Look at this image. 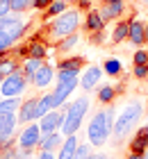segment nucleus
<instances>
[{
	"mask_svg": "<svg viewBox=\"0 0 148 159\" xmlns=\"http://www.w3.org/2000/svg\"><path fill=\"white\" fill-rule=\"evenodd\" d=\"M128 34H130V20H118L114 25V32H112V43H123L128 41Z\"/></svg>",
	"mask_w": 148,
	"mask_h": 159,
	"instance_id": "a211bd4d",
	"label": "nucleus"
},
{
	"mask_svg": "<svg viewBox=\"0 0 148 159\" xmlns=\"http://www.w3.org/2000/svg\"><path fill=\"white\" fill-rule=\"evenodd\" d=\"M18 68H21L18 59H14V57H9V55H2V57H0V73H2L5 77L12 75V73H16Z\"/></svg>",
	"mask_w": 148,
	"mask_h": 159,
	"instance_id": "aec40b11",
	"label": "nucleus"
},
{
	"mask_svg": "<svg viewBox=\"0 0 148 159\" xmlns=\"http://www.w3.org/2000/svg\"><path fill=\"white\" fill-rule=\"evenodd\" d=\"M12 14V7H9V0H0V18Z\"/></svg>",
	"mask_w": 148,
	"mask_h": 159,
	"instance_id": "58836bf2",
	"label": "nucleus"
},
{
	"mask_svg": "<svg viewBox=\"0 0 148 159\" xmlns=\"http://www.w3.org/2000/svg\"><path fill=\"white\" fill-rule=\"evenodd\" d=\"M132 61H135V66H139V64H148V50L137 48V52H135V57H132Z\"/></svg>",
	"mask_w": 148,
	"mask_h": 159,
	"instance_id": "72a5a7b5",
	"label": "nucleus"
},
{
	"mask_svg": "<svg viewBox=\"0 0 148 159\" xmlns=\"http://www.w3.org/2000/svg\"><path fill=\"white\" fill-rule=\"evenodd\" d=\"M50 109H53V107H50V100H48V93H46V96H41L39 100H36V111H34L36 120H39V118H43V116H46V114H48Z\"/></svg>",
	"mask_w": 148,
	"mask_h": 159,
	"instance_id": "bb28decb",
	"label": "nucleus"
},
{
	"mask_svg": "<svg viewBox=\"0 0 148 159\" xmlns=\"http://www.w3.org/2000/svg\"><path fill=\"white\" fill-rule=\"evenodd\" d=\"M89 105H91V100L87 96L82 98H75L71 100V102H64L59 109L64 111V125H62V134L64 136H71V134H78L80 125H82V120L89 111Z\"/></svg>",
	"mask_w": 148,
	"mask_h": 159,
	"instance_id": "f257e3e1",
	"label": "nucleus"
},
{
	"mask_svg": "<svg viewBox=\"0 0 148 159\" xmlns=\"http://www.w3.org/2000/svg\"><path fill=\"white\" fill-rule=\"evenodd\" d=\"M146 37H148V25H146Z\"/></svg>",
	"mask_w": 148,
	"mask_h": 159,
	"instance_id": "8fccbe9b",
	"label": "nucleus"
},
{
	"mask_svg": "<svg viewBox=\"0 0 148 159\" xmlns=\"http://www.w3.org/2000/svg\"><path fill=\"white\" fill-rule=\"evenodd\" d=\"M0 102H2V93H0Z\"/></svg>",
	"mask_w": 148,
	"mask_h": 159,
	"instance_id": "603ef678",
	"label": "nucleus"
},
{
	"mask_svg": "<svg viewBox=\"0 0 148 159\" xmlns=\"http://www.w3.org/2000/svg\"><path fill=\"white\" fill-rule=\"evenodd\" d=\"M53 80H55V66H53V64H46V61H43L41 66H39V70L32 75V80H30V82H32L36 89H46V86H50V82H53Z\"/></svg>",
	"mask_w": 148,
	"mask_h": 159,
	"instance_id": "1a4fd4ad",
	"label": "nucleus"
},
{
	"mask_svg": "<svg viewBox=\"0 0 148 159\" xmlns=\"http://www.w3.org/2000/svg\"><path fill=\"white\" fill-rule=\"evenodd\" d=\"M14 43H16V41L12 39V34H9V32H7V30H0V57L9 52Z\"/></svg>",
	"mask_w": 148,
	"mask_h": 159,
	"instance_id": "cd10ccee",
	"label": "nucleus"
},
{
	"mask_svg": "<svg viewBox=\"0 0 148 159\" xmlns=\"http://www.w3.org/2000/svg\"><path fill=\"white\" fill-rule=\"evenodd\" d=\"M78 134H71V136H66L64 143H62V148L57 150V159H73L75 157V148H78Z\"/></svg>",
	"mask_w": 148,
	"mask_h": 159,
	"instance_id": "2eb2a0df",
	"label": "nucleus"
},
{
	"mask_svg": "<svg viewBox=\"0 0 148 159\" xmlns=\"http://www.w3.org/2000/svg\"><path fill=\"white\" fill-rule=\"evenodd\" d=\"M78 86H80V70H57V86L53 93H48L50 107L59 109L75 93Z\"/></svg>",
	"mask_w": 148,
	"mask_h": 159,
	"instance_id": "f03ea898",
	"label": "nucleus"
},
{
	"mask_svg": "<svg viewBox=\"0 0 148 159\" xmlns=\"http://www.w3.org/2000/svg\"><path fill=\"white\" fill-rule=\"evenodd\" d=\"M78 27H80V11L78 9H66L64 14L55 16L48 23V34L59 41V39L73 34V32H78Z\"/></svg>",
	"mask_w": 148,
	"mask_h": 159,
	"instance_id": "20e7f679",
	"label": "nucleus"
},
{
	"mask_svg": "<svg viewBox=\"0 0 148 159\" xmlns=\"http://www.w3.org/2000/svg\"><path fill=\"white\" fill-rule=\"evenodd\" d=\"M48 50L41 41H30L27 43V57H34V59H46Z\"/></svg>",
	"mask_w": 148,
	"mask_h": 159,
	"instance_id": "b1692460",
	"label": "nucleus"
},
{
	"mask_svg": "<svg viewBox=\"0 0 148 159\" xmlns=\"http://www.w3.org/2000/svg\"><path fill=\"white\" fill-rule=\"evenodd\" d=\"M32 2L34 0H9V7H12V11H16V14H25L32 9Z\"/></svg>",
	"mask_w": 148,
	"mask_h": 159,
	"instance_id": "7c9ffc66",
	"label": "nucleus"
},
{
	"mask_svg": "<svg viewBox=\"0 0 148 159\" xmlns=\"http://www.w3.org/2000/svg\"><path fill=\"white\" fill-rule=\"evenodd\" d=\"M98 14H100V18H103V23H105V25L109 23V20H114L112 14H109V9H107V5H103L100 9H98Z\"/></svg>",
	"mask_w": 148,
	"mask_h": 159,
	"instance_id": "4c0bfd02",
	"label": "nucleus"
},
{
	"mask_svg": "<svg viewBox=\"0 0 148 159\" xmlns=\"http://www.w3.org/2000/svg\"><path fill=\"white\" fill-rule=\"evenodd\" d=\"M39 139H41L39 123H27L21 129V134L16 136V143H18L21 150H34V148H39Z\"/></svg>",
	"mask_w": 148,
	"mask_h": 159,
	"instance_id": "0eeeda50",
	"label": "nucleus"
},
{
	"mask_svg": "<svg viewBox=\"0 0 148 159\" xmlns=\"http://www.w3.org/2000/svg\"><path fill=\"white\" fill-rule=\"evenodd\" d=\"M100 77H103V66H89V68L84 70V75L80 77V89L87 91V93L93 91L96 86H98Z\"/></svg>",
	"mask_w": 148,
	"mask_h": 159,
	"instance_id": "9d476101",
	"label": "nucleus"
},
{
	"mask_svg": "<svg viewBox=\"0 0 148 159\" xmlns=\"http://www.w3.org/2000/svg\"><path fill=\"white\" fill-rule=\"evenodd\" d=\"M132 75H135L137 80H146L148 77V64H139V66H135Z\"/></svg>",
	"mask_w": 148,
	"mask_h": 159,
	"instance_id": "f704fd0d",
	"label": "nucleus"
},
{
	"mask_svg": "<svg viewBox=\"0 0 148 159\" xmlns=\"http://www.w3.org/2000/svg\"><path fill=\"white\" fill-rule=\"evenodd\" d=\"M62 2H66V5H69V2H78V0H62Z\"/></svg>",
	"mask_w": 148,
	"mask_h": 159,
	"instance_id": "49530a36",
	"label": "nucleus"
},
{
	"mask_svg": "<svg viewBox=\"0 0 148 159\" xmlns=\"http://www.w3.org/2000/svg\"><path fill=\"white\" fill-rule=\"evenodd\" d=\"M84 66L82 57H66V59L57 61V70H80Z\"/></svg>",
	"mask_w": 148,
	"mask_h": 159,
	"instance_id": "4be33fe9",
	"label": "nucleus"
},
{
	"mask_svg": "<svg viewBox=\"0 0 148 159\" xmlns=\"http://www.w3.org/2000/svg\"><path fill=\"white\" fill-rule=\"evenodd\" d=\"M146 43H148V41H146Z\"/></svg>",
	"mask_w": 148,
	"mask_h": 159,
	"instance_id": "864d4df0",
	"label": "nucleus"
},
{
	"mask_svg": "<svg viewBox=\"0 0 148 159\" xmlns=\"http://www.w3.org/2000/svg\"><path fill=\"white\" fill-rule=\"evenodd\" d=\"M46 61V59H34V57H27V59L21 64V70H23V75L27 77V80H32V75L39 70V66Z\"/></svg>",
	"mask_w": 148,
	"mask_h": 159,
	"instance_id": "5701e85b",
	"label": "nucleus"
},
{
	"mask_svg": "<svg viewBox=\"0 0 148 159\" xmlns=\"http://www.w3.org/2000/svg\"><path fill=\"white\" fill-rule=\"evenodd\" d=\"M36 100H39V98H25L23 102H21V107H18V125H27V123L36 120V116H34Z\"/></svg>",
	"mask_w": 148,
	"mask_h": 159,
	"instance_id": "f8f14e48",
	"label": "nucleus"
},
{
	"mask_svg": "<svg viewBox=\"0 0 148 159\" xmlns=\"http://www.w3.org/2000/svg\"><path fill=\"white\" fill-rule=\"evenodd\" d=\"M128 152H141V155L148 152V125L137 129V134L132 136V141L128 146Z\"/></svg>",
	"mask_w": 148,
	"mask_h": 159,
	"instance_id": "ddd939ff",
	"label": "nucleus"
},
{
	"mask_svg": "<svg viewBox=\"0 0 148 159\" xmlns=\"http://www.w3.org/2000/svg\"><path fill=\"white\" fill-rule=\"evenodd\" d=\"M36 159H57V155H55V152H48V150H39Z\"/></svg>",
	"mask_w": 148,
	"mask_h": 159,
	"instance_id": "ea45409f",
	"label": "nucleus"
},
{
	"mask_svg": "<svg viewBox=\"0 0 148 159\" xmlns=\"http://www.w3.org/2000/svg\"><path fill=\"white\" fill-rule=\"evenodd\" d=\"M121 70H123V64H121V59H116V57H109V59L103 61V73H107L109 77L121 75Z\"/></svg>",
	"mask_w": 148,
	"mask_h": 159,
	"instance_id": "412c9836",
	"label": "nucleus"
},
{
	"mask_svg": "<svg viewBox=\"0 0 148 159\" xmlns=\"http://www.w3.org/2000/svg\"><path fill=\"white\" fill-rule=\"evenodd\" d=\"M105 120H107V127L114 132V123H116V107H114V105H107V109H105Z\"/></svg>",
	"mask_w": 148,
	"mask_h": 159,
	"instance_id": "2f4dec72",
	"label": "nucleus"
},
{
	"mask_svg": "<svg viewBox=\"0 0 148 159\" xmlns=\"http://www.w3.org/2000/svg\"><path fill=\"white\" fill-rule=\"evenodd\" d=\"M66 2H62V0H53V2H50V7L46 9V16L48 18H55V16H59V14H64L66 11Z\"/></svg>",
	"mask_w": 148,
	"mask_h": 159,
	"instance_id": "c756f323",
	"label": "nucleus"
},
{
	"mask_svg": "<svg viewBox=\"0 0 148 159\" xmlns=\"http://www.w3.org/2000/svg\"><path fill=\"white\" fill-rule=\"evenodd\" d=\"M107 9H109V14H112V18H118V16H121V14L125 11V7H123V0H116V2L107 5Z\"/></svg>",
	"mask_w": 148,
	"mask_h": 159,
	"instance_id": "473e14b6",
	"label": "nucleus"
},
{
	"mask_svg": "<svg viewBox=\"0 0 148 159\" xmlns=\"http://www.w3.org/2000/svg\"><path fill=\"white\" fill-rule=\"evenodd\" d=\"M14 139H16V136H9V134H0V148H2V146H7V143H9V141H14Z\"/></svg>",
	"mask_w": 148,
	"mask_h": 159,
	"instance_id": "79ce46f5",
	"label": "nucleus"
},
{
	"mask_svg": "<svg viewBox=\"0 0 148 159\" xmlns=\"http://www.w3.org/2000/svg\"><path fill=\"white\" fill-rule=\"evenodd\" d=\"M114 96H116V89H114L112 84H103L100 89H98V100H100L103 105H112Z\"/></svg>",
	"mask_w": 148,
	"mask_h": 159,
	"instance_id": "a878e982",
	"label": "nucleus"
},
{
	"mask_svg": "<svg viewBox=\"0 0 148 159\" xmlns=\"http://www.w3.org/2000/svg\"><path fill=\"white\" fill-rule=\"evenodd\" d=\"M62 125H64V111H62V109H50L43 118H39V129H41V134L57 132V129H62Z\"/></svg>",
	"mask_w": 148,
	"mask_h": 159,
	"instance_id": "6e6552de",
	"label": "nucleus"
},
{
	"mask_svg": "<svg viewBox=\"0 0 148 159\" xmlns=\"http://www.w3.org/2000/svg\"><path fill=\"white\" fill-rule=\"evenodd\" d=\"M18 127V114H0V134L14 136Z\"/></svg>",
	"mask_w": 148,
	"mask_h": 159,
	"instance_id": "dca6fc26",
	"label": "nucleus"
},
{
	"mask_svg": "<svg viewBox=\"0 0 148 159\" xmlns=\"http://www.w3.org/2000/svg\"><path fill=\"white\" fill-rule=\"evenodd\" d=\"M84 30L91 34V32H98V30H105V23H103L98 9L93 11H87V18H84Z\"/></svg>",
	"mask_w": 148,
	"mask_h": 159,
	"instance_id": "f3484780",
	"label": "nucleus"
},
{
	"mask_svg": "<svg viewBox=\"0 0 148 159\" xmlns=\"http://www.w3.org/2000/svg\"><path fill=\"white\" fill-rule=\"evenodd\" d=\"M66 136L62 134V129H57V132H50V134H41L39 139V150H48V152H57L59 148H62Z\"/></svg>",
	"mask_w": 148,
	"mask_h": 159,
	"instance_id": "9b49d317",
	"label": "nucleus"
},
{
	"mask_svg": "<svg viewBox=\"0 0 148 159\" xmlns=\"http://www.w3.org/2000/svg\"><path fill=\"white\" fill-rule=\"evenodd\" d=\"M78 43H80V34L73 32V34H69V37L59 39V41L55 43V50H57V52H71V50L75 48Z\"/></svg>",
	"mask_w": 148,
	"mask_h": 159,
	"instance_id": "6ab92c4d",
	"label": "nucleus"
},
{
	"mask_svg": "<svg viewBox=\"0 0 148 159\" xmlns=\"http://www.w3.org/2000/svg\"><path fill=\"white\" fill-rule=\"evenodd\" d=\"M144 116V105L139 102V100H132L130 105H125L123 107V111L121 114H116V123H114V139H125L132 129L137 127V123L141 120Z\"/></svg>",
	"mask_w": 148,
	"mask_h": 159,
	"instance_id": "7ed1b4c3",
	"label": "nucleus"
},
{
	"mask_svg": "<svg viewBox=\"0 0 148 159\" xmlns=\"http://www.w3.org/2000/svg\"><path fill=\"white\" fill-rule=\"evenodd\" d=\"M91 43H96V46H103L105 43V39H107V34H105V30H98V32H91Z\"/></svg>",
	"mask_w": 148,
	"mask_h": 159,
	"instance_id": "c9c22d12",
	"label": "nucleus"
},
{
	"mask_svg": "<svg viewBox=\"0 0 148 159\" xmlns=\"http://www.w3.org/2000/svg\"><path fill=\"white\" fill-rule=\"evenodd\" d=\"M25 159H36V157H32V155H30V157H25Z\"/></svg>",
	"mask_w": 148,
	"mask_h": 159,
	"instance_id": "09e8293b",
	"label": "nucleus"
},
{
	"mask_svg": "<svg viewBox=\"0 0 148 159\" xmlns=\"http://www.w3.org/2000/svg\"><path fill=\"white\" fill-rule=\"evenodd\" d=\"M103 2H105V5H112V2H116V0H103Z\"/></svg>",
	"mask_w": 148,
	"mask_h": 159,
	"instance_id": "a18cd8bd",
	"label": "nucleus"
},
{
	"mask_svg": "<svg viewBox=\"0 0 148 159\" xmlns=\"http://www.w3.org/2000/svg\"><path fill=\"white\" fill-rule=\"evenodd\" d=\"M78 7L84 11H91V0H78Z\"/></svg>",
	"mask_w": 148,
	"mask_h": 159,
	"instance_id": "a19ab883",
	"label": "nucleus"
},
{
	"mask_svg": "<svg viewBox=\"0 0 148 159\" xmlns=\"http://www.w3.org/2000/svg\"><path fill=\"white\" fill-rule=\"evenodd\" d=\"M109 136H112V129L107 127L105 111H96L91 116V120H89V125H87V141L93 148H100V146L107 143Z\"/></svg>",
	"mask_w": 148,
	"mask_h": 159,
	"instance_id": "39448f33",
	"label": "nucleus"
},
{
	"mask_svg": "<svg viewBox=\"0 0 148 159\" xmlns=\"http://www.w3.org/2000/svg\"><path fill=\"white\" fill-rule=\"evenodd\" d=\"M91 155H93V146L89 141H84V143H78L75 157H73V159H91Z\"/></svg>",
	"mask_w": 148,
	"mask_h": 159,
	"instance_id": "c85d7f7f",
	"label": "nucleus"
},
{
	"mask_svg": "<svg viewBox=\"0 0 148 159\" xmlns=\"http://www.w3.org/2000/svg\"><path fill=\"white\" fill-rule=\"evenodd\" d=\"M2 80H5V75H2V73H0V84H2Z\"/></svg>",
	"mask_w": 148,
	"mask_h": 159,
	"instance_id": "de8ad7c7",
	"label": "nucleus"
},
{
	"mask_svg": "<svg viewBox=\"0 0 148 159\" xmlns=\"http://www.w3.org/2000/svg\"><path fill=\"white\" fill-rule=\"evenodd\" d=\"M125 159H144V155H141V152H128V155H125Z\"/></svg>",
	"mask_w": 148,
	"mask_h": 159,
	"instance_id": "37998d69",
	"label": "nucleus"
},
{
	"mask_svg": "<svg viewBox=\"0 0 148 159\" xmlns=\"http://www.w3.org/2000/svg\"><path fill=\"white\" fill-rule=\"evenodd\" d=\"M144 159H148V152H146V155H144Z\"/></svg>",
	"mask_w": 148,
	"mask_h": 159,
	"instance_id": "3c124183",
	"label": "nucleus"
},
{
	"mask_svg": "<svg viewBox=\"0 0 148 159\" xmlns=\"http://www.w3.org/2000/svg\"><path fill=\"white\" fill-rule=\"evenodd\" d=\"M50 2H53V0H34V2H32V9H36V11H46L48 7H50Z\"/></svg>",
	"mask_w": 148,
	"mask_h": 159,
	"instance_id": "e433bc0d",
	"label": "nucleus"
},
{
	"mask_svg": "<svg viewBox=\"0 0 148 159\" xmlns=\"http://www.w3.org/2000/svg\"><path fill=\"white\" fill-rule=\"evenodd\" d=\"M21 102H23L21 98H2V102H0V114H18Z\"/></svg>",
	"mask_w": 148,
	"mask_h": 159,
	"instance_id": "393cba45",
	"label": "nucleus"
},
{
	"mask_svg": "<svg viewBox=\"0 0 148 159\" xmlns=\"http://www.w3.org/2000/svg\"><path fill=\"white\" fill-rule=\"evenodd\" d=\"M128 39H130V43L135 48H141L144 43L148 41V37H146V25L141 23V20H130V34H128Z\"/></svg>",
	"mask_w": 148,
	"mask_h": 159,
	"instance_id": "4468645a",
	"label": "nucleus"
},
{
	"mask_svg": "<svg viewBox=\"0 0 148 159\" xmlns=\"http://www.w3.org/2000/svg\"><path fill=\"white\" fill-rule=\"evenodd\" d=\"M25 86H27V77L23 75V70H16V73H12V75H7L2 80V84H0V93H2V98H21L23 96V91H25Z\"/></svg>",
	"mask_w": 148,
	"mask_h": 159,
	"instance_id": "423d86ee",
	"label": "nucleus"
},
{
	"mask_svg": "<svg viewBox=\"0 0 148 159\" xmlns=\"http://www.w3.org/2000/svg\"><path fill=\"white\" fill-rule=\"evenodd\" d=\"M91 159H109V157H107L105 152H93V155H91Z\"/></svg>",
	"mask_w": 148,
	"mask_h": 159,
	"instance_id": "c03bdc74",
	"label": "nucleus"
}]
</instances>
